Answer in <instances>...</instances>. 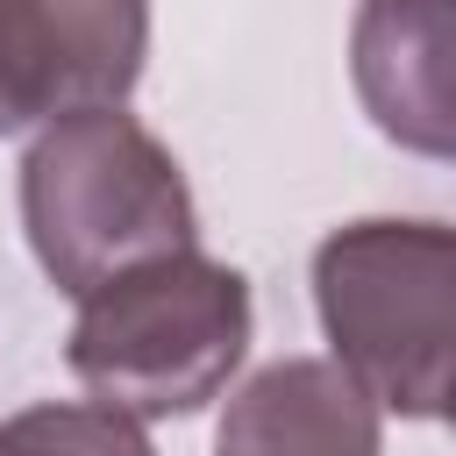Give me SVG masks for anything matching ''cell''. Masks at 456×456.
I'll return each mask as SVG.
<instances>
[{"label": "cell", "instance_id": "1", "mask_svg": "<svg viewBox=\"0 0 456 456\" xmlns=\"http://www.w3.org/2000/svg\"><path fill=\"white\" fill-rule=\"evenodd\" d=\"M21 228L43 278L64 299L100 292L107 278L200 249V214L178 157L121 107L50 121L21 157Z\"/></svg>", "mask_w": 456, "mask_h": 456}, {"label": "cell", "instance_id": "2", "mask_svg": "<svg viewBox=\"0 0 456 456\" xmlns=\"http://www.w3.org/2000/svg\"><path fill=\"white\" fill-rule=\"evenodd\" d=\"M242 349H249L242 271L200 249H171L78 299L64 363L100 406L128 420H164L200 413L228 385Z\"/></svg>", "mask_w": 456, "mask_h": 456}, {"label": "cell", "instance_id": "3", "mask_svg": "<svg viewBox=\"0 0 456 456\" xmlns=\"http://www.w3.org/2000/svg\"><path fill=\"white\" fill-rule=\"evenodd\" d=\"M449 271L442 221H349L314 249V306L335 342V370L406 420L449 406Z\"/></svg>", "mask_w": 456, "mask_h": 456}, {"label": "cell", "instance_id": "4", "mask_svg": "<svg viewBox=\"0 0 456 456\" xmlns=\"http://www.w3.org/2000/svg\"><path fill=\"white\" fill-rule=\"evenodd\" d=\"M142 50L150 0H0V135L121 107Z\"/></svg>", "mask_w": 456, "mask_h": 456}, {"label": "cell", "instance_id": "5", "mask_svg": "<svg viewBox=\"0 0 456 456\" xmlns=\"http://www.w3.org/2000/svg\"><path fill=\"white\" fill-rule=\"evenodd\" d=\"M449 14L456 0H363L349 28V71L363 114L420 157L456 150V86H449Z\"/></svg>", "mask_w": 456, "mask_h": 456}, {"label": "cell", "instance_id": "6", "mask_svg": "<svg viewBox=\"0 0 456 456\" xmlns=\"http://www.w3.org/2000/svg\"><path fill=\"white\" fill-rule=\"evenodd\" d=\"M214 456H378V406L328 356H285L228 399Z\"/></svg>", "mask_w": 456, "mask_h": 456}, {"label": "cell", "instance_id": "7", "mask_svg": "<svg viewBox=\"0 0 456 456\" xmlns=\"http://www.w3.org/2000/svg\"><path fill=\"white\" fill-rule=\"evenodd\" d=\"M0 456H157L142 420L100 399H50L0 420Z\"/></svg>", "mask_w": 456, "mask_h": 456}]
</instances>
